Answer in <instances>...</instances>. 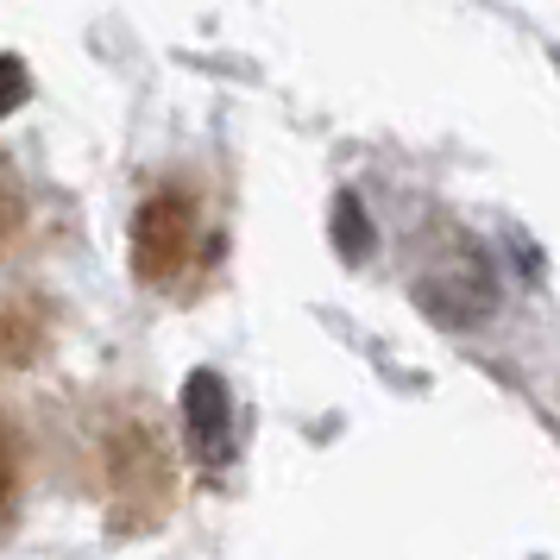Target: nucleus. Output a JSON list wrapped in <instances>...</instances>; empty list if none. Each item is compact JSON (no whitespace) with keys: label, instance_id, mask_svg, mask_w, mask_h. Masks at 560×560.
<instances>
[{"label":"nucleus","instance_id":"f03ea898","mask_svg":"<svg viewBox=\"0 0 560 560\" xmlns=\"http://www.w3.org/2000/svg\"><path fill=\"white\" fill-rule=\"evenodd\" d=\"M20 491H26V447H20L13 416L0 409V535L13 529V516H20Z\"/></svg>","mask_w":560,"mask_h":560},{"label":"nucleus","instance_id":"f257e3e1","mask_svg":"<svg viewBox=\"0 0 560 560\" xmlns=\"http://www.w3.org/2000/svg\"><path fill=\"white\" fill-rule=\"evenodd\" d=\"M132 265H139V283L171 290V296H189L214 271L208 208L189 183H164L158 196H145L139 221H132Z\"/></svg>","mask_w":560,"mask_h":560}]
</instances>
